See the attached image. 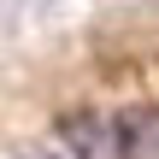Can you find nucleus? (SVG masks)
Listing matches in <instances>:
<instances>
[{
	"label": "nucleus",
	"mask_w": 159,
	"mask_h": 159,
	"mask_svg": "<svg viewBox=\"0 0 159 159\" xmlns=\"http://www.w3.org/2000/svg\"><path fill=\"white\" fill-rule=\"evenodd\" d=\"M18 159H53V153H18Z\"/></svg>",
	"instance_id": "f03ea898"
},
{
	"label": "nucleus",
	"mask_w": 159,
	"mask_h": 159,
	"mask_svg": "<svg viewBox=\"0 0 159 159\" xmlns=\"http://www.w3.org/2000/svg\"><path fill=\"white\" fill-rule=\"evenodd\" d=\"M53 159H118V130L100 112H77L59 124L53 136Z\"/></svg>",
	"instance_id": "f257e3e1"
}]
</instances>
